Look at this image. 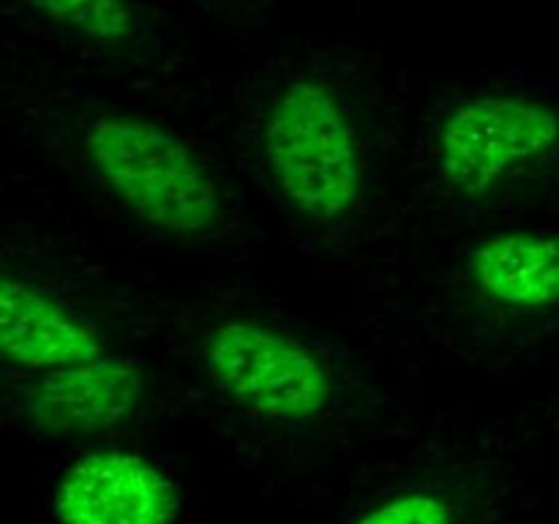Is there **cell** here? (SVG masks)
I'll return each mask as SVG.
<instances>
[{
	"mask_svg": "<svg viewBox=\"0 0 559 524\" xmlns=\"http://www.w3.org/2000/svg\"><path fill=\"white\" fill-rule=\"evenodd\" d=\"M85 158L98 183L147 227L180 240L216 235L227 202L205 158L169 126L104 112L87 126Z\"/></svg>",
	"mask_w": 559,
	"mask_h": 524,
	"instance_id": "obj_1",
	"label": "cell"
},
{
	"mask_svg": "<svg viewBox=\"0 0 559 524\" xmlns=\"http://www.w3.org/2000/svg\"><path fill=\"white\" fill-rule=\"evenodd\" d=\"M262 158L282 200L314 224L353 216L366 186L358 126L322 80H293L273 96L262 123Z\"/></svg>",
	"mask_w": 559,
	"mask_h": 524,
	"instance_id": "obj_2",
	"label": "cell"
},
{
	"mask_svg": "<svg viewBox=\"0 0 559 524\" xmlns=\"http://www.w3.org/2000/svg\"><path fill=\"white\" fill-rule=\"evenodd\" d=\"M202 369L218 396L273 424H314L336 396L331 366L311 344L251 317H229L205 333Z\"/></svg>",
	"mask_w": 559,
	"mask_h": 524,
	"instance_id": "obj_3",
	"label": "cell"
},
{
	"mask_svg": "<svg viewBox=\"0 0 559 524\" xmlns=\"http://www.w3.org/2000/svg\"><path fill=\"white\" fill-rule=\"evenodd\" d=\"M559 153V109L513 93L456 104L435 140L440 178L456 194L484 196Z\"/></svg>",
	"mask_w": 559,
	"mask_h": 524,
	"instance_id": "obj_4",
	"label": "cell"
},
{
	"mask_svg": "<svg viewBox=\"0 0 559 524\" xmlns=\"http://www.w3.org/2000/svg\"><path fill=\"white\" fill-rule=\"evenodd\" d=\"M58 524H175L180 495L153 458L123 448L82 453L52 495Z\"/></svg>",
	"mask_w": 559,
	"mask_h": 524,
	"instance_id": "obj_5",
	"label": "cell"
},
{
	"mask_svg": "<svg viewBox=\"0 0 559 524\" xmlns=\"http://www.w3.org/2000/svg\"><path fill=\"white\" fill-rule=\"evenodd\" d=\"M145 391L140 366L107 353L87 364L33 377L20 393V413L38 434L91 437L134 418Z\"/></svg>",
	"mask_w": 559,
	"mask_h": 524,
	"instance_id": "obj_6",
	"label": "cell"
},
{
	"mask_svg": "<svg viewBox=\"0 0 559 524\" xmlns=\"http://www.w3.org/2000/svg\"><path fill=\"white\" fill-rule=\"evenodd\" d=\"M0 349L5 364L31 374L69 369L109 353L91 320L20 276H3L0 284Z\"/></svg>",
	"mask_w": 559,
	"mask_h": 524,
	"instance_id": "obj_7",
	"label": "cell"
},
{
	"mask_svg": "<svg viewBox=\"0 0 559 524\" xmlns=\"http://www.w3.org/2000/svg\"><path fill=\"white\" fill-rule=\"evenodd\" d=\"M467 276L475 293L508 311L559 306V229H506L469 249Z\"/></svg>",
	"mask_w": 559,
	"mask_h": 524,
	"instance_id": "obj_8",
	"label": "cell"
},
{
	"mask_svg": "<svg viewBox=\"0 0 559 524\" xmlns=\"http://www.w3.org/2000/svg\"><path fill=\"white\" fill-rule=\"evenodd\" d=\"M36 14L98 44L134 38L136 11L129 0H27Z\"/></svg>",
	"mask_w": 559,
	"mask_h": 524,
	"instance_id": "obj_9",
	"label": "cell"
},
{
	"mask_svg": "<svg viewBox=\"0 0 559 524\" xmlns=\"http://www.w3.org/2000/svg\"><path fill=\"white\" fill-rule=\"evenodd\" d=\"M349 524H456V511L435 489H402L366 505Z\"/></svg>",
	"mask_w": 559,
	"mask_h": 524,
	"instance_id": "obj_10",
	"label": "cell"
}]
</instances>
